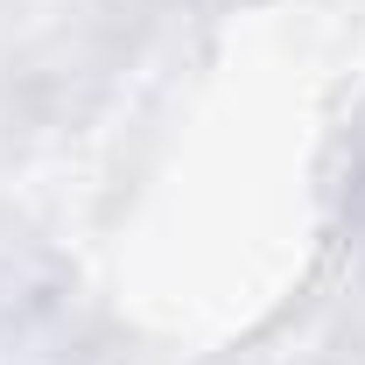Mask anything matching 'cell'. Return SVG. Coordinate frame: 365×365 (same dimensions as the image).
Segmentation results:
<instances>
[{
  "mask_svg": "<svg viewBox=\"0 0 365 365\" xmlns=\"http://www.w3.org/2000/svg\"><path fill=\"white\" fill-rule=\"evenodd\" d=\"M344 218L365 232V106L351 120V140H344Z\"/></svg>",
  "mask_w": 365,
  "mask_h": 365,
  "instance_id": "cell-1",
  "label": "cell"
}]
</instances>
